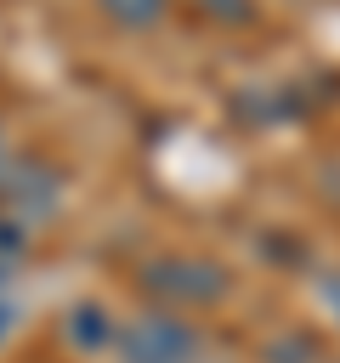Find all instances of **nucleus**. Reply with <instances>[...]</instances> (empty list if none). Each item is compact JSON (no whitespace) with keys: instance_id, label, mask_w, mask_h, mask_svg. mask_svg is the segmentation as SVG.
<instances>
[{"instance_id":"obj_5","label":"nucleus","mask_w":340,"mask_h":363,"mask_svg":"<svg viewBox=\"0 0 340 363\" xmlns=\"http://www.w3.org/2000/svg\"><path fill=\"white\" fill-rule=\"evenodd\" d=\"M317 357H323L317 335L312 329H295V323L261 340V363H317Z\"/></svg>"},{"instance_id":"obj_4","label":"nucleus","mask_w":340,"mask_h":363,"mask_svg":"<svg viewBox=\"0 0 340 363\" xmlns=\"http://www.w3.org/2000/svg\"><path fill=\"white\" fill-rule=\"evenodd\" d=\"M119 323H125V318H113L102 301H79V306L62 312V340L79 346V352H113Z\"/></svg>"},{"instance_id":"obj_6","label":"nucleus","mask_w":340,"mask_h":363,"mask_svg":"<svg viewBox=\"0 0 340 363\" xmlns=\"http://www.w3.org/2000/svg\"><path fill=\"white\" fill-rule=\"evenodd\" d=\"M187 6L215 28H249L261 17V0H187Z\"/></svg>"},{"instance_id":"obj_10","label":"nucleus","mask_w":340,"mask_h":363,"mask_svg":"<svg viewBox=\"0 0 340 363\" xmlns=\"http://www.w3.org/2000/svg\"><path fill=\"white\" fill-rule=\"evenodd\" d=\"M6 329H11V306H0V335H6Z\"/></svg>"},{"instance_id":"obj_8","label":"nucleus","mask_w":340,"mask_h":363,"mask_svg":"<svg viewBox=\"0 0 340 363\" xmlns=\"http://www.w3.org/2000/svg\"><path fill=\"white\" fill-rule=\"evenodd\" d=\"M23 250H28L23 221H0V261H11V255H23Z\"/></svg>"},{"instance_id":"obj_9","label":"nucleus","mask_w":340,"mask_h":363,"mask_svg":"<svg viewBox=\"0 0 340 363\" xmlns=\"http://www.w3.org/2000/svg\"><path fill=\"white\" fill-rule=\"evenodd\" d=\"M317 295H323V306H329V312H334V323H340V267L317 278Z\"/></svg>"},{"instance_id":"obj_3","label":"nucleus","mask_w":340,"mask_h":363,"mask_svg":"<svg viewBox=\"0 0 340 363\" xmlns=\"http://www.w3.org/2000/svg\"><path fill=\"white\" fill-rule=\"evenodd\" d=\"M0 204H6L11 221H23V227L45 221V216L62 204V170H57L51 159H40V153L11 159V164L0 170Z\"/></svg>"},{"instance_id":"obj_11","label":"nucleus","mask_w":340,"mask_h":363,"mask_svg":"<svg viewBox=\"0 0 340 363\" xmlns=\"http://www.w3.org/2000/svg\"><path fill=\"white\" fill-rule=\"evenodd\" d=\"M0 170H6V147H0Z\"/></svg>"},{"instance_id":"obj_7","label":"nucleus","mask_w":340,"mask_h":363,"mask_svg":"<svg viewBox=\"0 0 340 363\" xmlns=\"http://www.w3.org/2000/svg\"><path fill=\"white\" fill-rule=\"evenodd\" d=\"M119 28H153L164 11H170V0H96Z\"/></svg>"},{"instance_id":"obj_1","label":"nucleus","mask_w":340,"mask_h":363,"mask_svg":"<svg viewBox=\"0 0 340 363\" xmlns=\"http://www.w3.org/2000/svg\"><path fill=\"white\" fill-rule=\"evenodd\" d=\"M136 289L147 295V306H170V312H204L221 306L232 289V272L210 255H153L136 267Z\"/></svg>"},{"instance_id":"obj_2","label":"nucleus","mask_w":340,"mask_h":363,"mask_svg":"<svg viewBox=\"0 0 340 363\" xmlns=\"http://www.w3.org/2000/svg\"><path fill=\"white\" fill-rule=\"evenodd\" d=\"M113 357L119 363H204V335L193 318L170 306H142L119 323Z\"/></svg>"}]
</instances>
